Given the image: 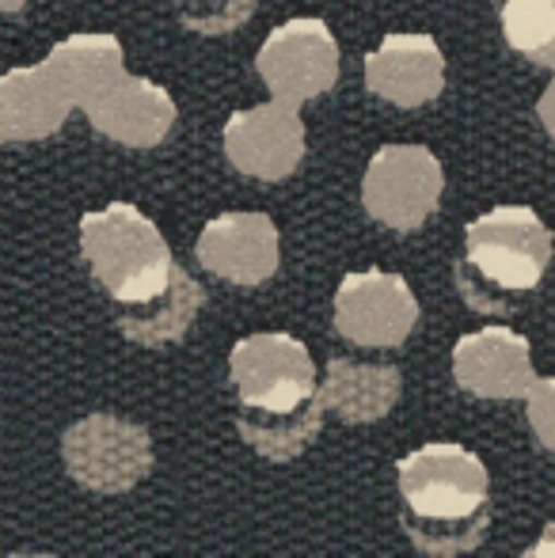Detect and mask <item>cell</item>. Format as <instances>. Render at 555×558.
Returning <instances> with one entry per match:
<instances>
[{
  "label": "cell",
  "mask_w": 555,
  "mask_h": 558,
  "mask_svg": "<svg viewBox=\"0 0 555 558\" xmlns=\"http://www.w3.org/2000/svg\"><path fill=\"white\" fill-rule=\"evenodd\" d=\"M400 524L422 555H464L480 547L491 521V478L480 456L434 441L396 463Z\"/></svg>",
  "instance_id": "cell-1"
},
{
  "label": "cell",
  "mask_w": 555,
  "mask_h": 558,
  "mask_svg": "<svg viewBox=\"0 0 555 558\" xmlns=\"http://www.w3.org/2000/svg\"><path fill=\"white\" fill-rule=\"evenodd\" d=\"M552 263V232L526 206H498L464 228L457 289L475 312L510 316L541 286Z\"/></svg>",
  "instance_id": "cell-2"
},
{
  "label": "cell",
  "mask_w": 555,
  "mask_h": 558,
  "mask_svg": "<svg viewBox=\"0 0 555 558\" xmlns=\"http://www.w3.org/2000/svg\"><path fill=\"white\" fill-rule=\"evenodd\" d=\"M81 255L119 308L160 296L176 266L160 228L130 202H111L81 217Z\"/></svg>",
  "instance_id": "cell-3"
},
{
  "label": "cell",
  "mask_w": 555,
  "mask_h": 558,
  "mask_svg": "<svg viewBox=\"0 0 555 558\" xmlns=\"http://www.w3.org/2000/svg\"><path fill=\"white\" fill-rule=\"evenodd\" d=\"M61 460L84 490L126 494L153 471V441L137 422L119 414H88L65 429Z\"/></svg>",
  "instance_id": "cell-4"
},
{
  "label": "cell",
  "mask_w": 555,
  "mask_h": 558,
  "mask_svg": "<svg viewBox=\"0 0 555 558\" xmlns=\"http://www.w3.org/2000/svg\"><path fill=\"white\" fill-rule=\"evenodd\" d=\"M442 163L426 145H385L370 160L362 202L370 217L396 232H415L442 202Z\"/></svg>",
  "instance_id": "cell-5"
},
{
  "label": "cell",
  "mask_w": 555,
  "mask_h": 558,
  "mask_svg": "<svg viewBox=\"0 0 555 558\" xmlns=\"http://www.w3.org/2000/svg\"><path fill=\"white\" fill-rule=\"evenodd\" d=\"M232 384L252 411H293L316 396V365L289 335H248L232 345Z\"/></svg>",
  "instance_id": "cell-6"
},
{
  "label": "cell",
  "mask_w": 555,
  "mask_h": 558,
  "mask_svg": "<svg viewBox=\"0 0 555 558\" xmlns=\"http://www.w3.org/2000/svg\"><path fill=\"white\" fill-rule=\"evenodd\" d=\"M263 84L270 96L289 107H301L304 99H316L339 81V46L324 20H286L275 27L255 58Z\"/></svg>",
  "instance_id": "cell-7"
},
{
  "label": "cell",
  "mask_w": 555,
  "mask_h": 558,
  "mask_svg": "<svg viewBox=\"0 0 555 558\" xmlns=\"http://www.w3.org/2000/svg\"><path fill=\"white\" fill-rule=\"evenodd\" d=\"M419 304L400 274H347L335 293V327L358 345H400L415 331Z\"/></svg>",
  "instance_id": "cell-8"
},
{
  "label": "cell",
  "mask_w": 555,
  "mask_h": 558,
  "mask_svg": "<svg viewBox=\"0 0 555 558\" xmlns=\"http://www.w3.org/2000/svg\"><path fill=\"white\" fill-rule=\"evenodd\" d=\"M225 156L237 171L252 179H286L297 171L304 156V125L297 118V107L263 104L237 111L225 122Z\"/></svg>",
  "instance_id": "cell-9"
},
{
  "label": "cell",
  "mask_w": 555,
  "mask_h": 558,
  "mask_svg": "<svg viewBox=\"0 0 555 558\" xmlns=\"http://www.w3.org/2000/svg\"><path fill=\"white\" fill-rule=\"evenodd\" d=\"M92 130L126 148H153L176 125V99L145 76L119 73L88 107Z\"/></svg>",
  "instance_id": "cell-10"
},
{
  "label": "cell",
  "mask_w": 555,
  "mask_h": 558,
  "mask_svg": "<svg viewBox=\"0 0 555 558\" xmlns=\"http://www.w3.org/2000/svg\"><path fill=\"white\" fill-rule=\"evenodd\" d=\"M453 376L480 399H526L533 384L529 338L510 327H483L453 345Z\"/></svg>",
  "instance_id": "cell-11"
},
{
  "label": "cell",
  "mask_w": 555,
  "mask_h": 558,
  "mask_svg": "<svg viewBox=\"0 0 555 558\" xmlns=\"http://www.w3.org/2000/svg\"><path fill=\"white\" fill-rule=\"evenodd\" d=\"M198 263L237 286H260L278 270V228L267 214L214 217L198 235Z\"/></svg>",
  "instance_id": "cell-12"
},
{
  "label": "cell",
  "mask_w": 555,
  "mask_h": 558,
  "mask_svg": "<svg viewBox=\"0 0 555 558\" xmlns=\"http://www.w3.org/2000/svg\"><path fill=\"white\" fill-rule=\"evenodd\" d=\"M365 84L396 107H422L442 96L445 58L430 35H388L365 53Z\"/></svg>",
  "instance_id": "cell-13"
},
{
  "label": "cell",
  "mask_w": 555,
  "mask_h": 558,
  "mask_svg": "<svg viewBox=\"0 0 555 558\" xmlns=\"http://www.w3.org/2000/svg\"><path fill=\"white\" fill-rule=\"evenodd\" d=\"M73 99L58 81L46 58L27 69H8L0 76V130L4 145L15 141H43L65 125Z\"/></svg>",
  "instance_id": "cell-14"
},
{
  "label": "cell",
  "mask_w": 555,
  "mask_h": 558,
  "mask_svg": "<svg viewBox=\"0 0 555 558\" xmlns=\"http://www.w3.org/2000/svg\"><path fill=\"white\" fill-rule=\"evenodd\" d=\"M400 384L403 376L393 365H358V361L331 357L316 396L324 411L339 414L350 426H362V422H377L393 411L400 399Z\"/></svg>",
  "instance_id": "cell-15"
},
{
  "label": "cell",
  "mask_w": 555,
  "mask_h": 558,
  "mask_svg": "<svg viewBox=\"0 0 555 558\" xmlns=\"http://www.w3.org/2000/svg\"><path fill=\"white\" fill-rule=\"evenodd\" d=\"M202 301H206V293H202L198 281L183 266H171V281L160 296L119 312V331L137 345H168L186 335Z\"/></svg>",
  "instance_id": "cell-16"
},
{
  "label": "cell",
  "mask_w": 555,
  "mask_h": 558,
  "mask_svg": "<svg viewBox=\"0 0 555 558\" xmlns=\"http://www.w3.org/2000/svg\"><path fill=\"white\" fill-rule=\"evenodd\" d=\"M46 65L58 73V81L65 84L73 107H88L107 84L119 73H126L122 65V43L114 35H69L46 53Z\"/></svg>",
  "instance_id": "cell-17"
},
{
  "label": "cell",
  "mask_w": 555,
  "mask_h": 558,
  "mask_svg": "<svg viewBox=\"0 0 555 558\" xmlns=\"http://www.w3.org/2000/svg\"><path fill=\"white\" fill-rule=\"evenodd\" d=\"M324 414L327 411H324V403H319V396H312L309 403L293 407V411H252V407H244L237 426H240V437H244L255 452L275 463H286L316 441L319 429H324Z\"/></svg>",
  "instance_id": "cell-18"
},
{
  "label": "cell",
  "mask_w": 555,
  "mask_h": 558,
  "mask_svg": "<svg viewBox=\"0 0 555 558\" xmlns=\"http://www.w3.org/2000/svg\"><path fill=\"white\" fill-rule=\"evenodd\" d=\"M503 35L521 58L555 69V0H491Z\"/></svg>",
  "instance_id": "cell-19"
},
{
  "label": "cell",
  "mask_w": 555,
  "mask_h": 558,
  "mask_svg": "<svg viewBox=\"0 0 555 558\" xmlns=\"http://www.w3.org/2000/svg\"><path fill=\"white\" fill-rule=\"evenodd\" d=\"M176 4H179V20L191 31H202V35L237 31L255 12V0H176Z\"/></svg>",
  "instance_id": "cell-20"
},
{
  "label": "cell",
  "mask_w": 555,
  "mask_h": 558,
  "mask_svg": "<svg viewBox=\"0 0 555 558\" xmlns=\"http://www.w3.org/2000/svg\"><path fill=\"white\" fill-rule=\"evenodd\" d=\"M526 414L536 441L555 452V376H541V380L533 376L526 391Z\"/></svg>",
  "instance_id": "cell-21"
},
{
  "label": "cell",
  "mask_w": 555,
  "mask_h": 558,
  "mask_svg": "<svg viewBox=\"0 0 555 558\" xmlns=\"http://www.w3.org/2000/svg\"><path fill=\"white\" fill-rule=\"evenodd\" d=\"M536 111H541V122H544V130H548L552 137H555V76H552V84H548V88H544V96H541V107H536Z\"/></svg>",
  "instance_id": "cell-22"
},
{
  "label": "cell",
  "mask_w": 555,
  "mask_h": 558,
  "mask_svg": "<svg viewBox=\"0 0 555 558\" xmlns=\"http://www.w3.org/2000/svg\"><path fill=\"white\" fill-rule=\"evenodd\" d=\"M529 555H533V558H552L555 555V521L548 524V529H544V536L536 539L533 551H529Z\"/></svg>",
  "instance_id": "cell-23"
},
{
  "label": "cell",
  "mask_w": 555,
  "mask_h": 558,
  "mask_svg": "<svg viewBox=\"0 0 555 558\" xmlns=\"http://www.w3.org/2000/svg\"><path fill=\"white\" fill-rule=\"evenodd\" d=\"M27 0H0V12H20Z\"/></svg>",
  "instance_id": "cell-24"
},
{
  "label": "cell",
  "mask_w": 555,
  "mask_h": 558,
  "mask_svg": "<svg viewBox=\"0 0 555 558\" xmlns=\"http://www.w3.org/2000/svg\"><path fill=\"white\" fill-rule=\"evenodd\" d=\"M0 145H4V130H0Z\"/></svg>",
  "instance_id": "cell-25"
}]
</instances>
